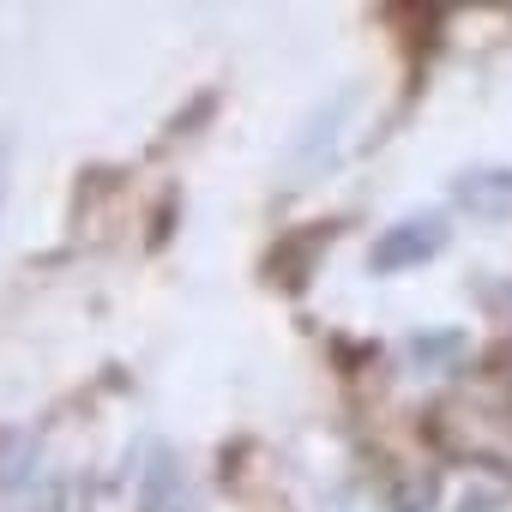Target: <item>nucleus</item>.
<instances>
[{"instance_id": "nucleus-2", "label": "nucleus", "mask_w": 512, "mask_h": 512, "mask_svg": "<svg viewBox=\"0 0 512 512\" xmlns=\"http://www.w3.org/2000/svg\"><path fill=\"white\" fill-rule=\"evenodd\" d=\"M446 217L440 211H422V217H398L392 229H380L374 235V247H368V266L380 272V278H392V272H410V266H428L434 253H446Z\"/></svg>"}, {"instance_id": "nucleus-4", "label": "nucleus", "mask_w": 512, "mask_h": 512, "mask_svg": "<svg viewBox=\"0 0 512 512\" xmlns=\"http://www.w3.org/2000/svg\"><path fill=\"white\" fill-rule=\"evenodd\" d=\"M452 205L470 211V217H482V223H506L512 217V169H500V163L464 169L452 181Z\"/></svg>"}, {"instance_id": "nucleus-3", "label": "nucleus", "mask_w": 512, "mask_h": 512, "mask_svg": "<svg viewBox=\"0 0 512 512\" xmlns=\"http://www.w3.org/2000/svg\"><path fill=\"white\" fill-rule=\"evenodd\" d=\"M133 506H139V512H199V494H193V482H187V464H181L169 446H151V452H145Z\"/></svg>"}, {"instance_id": "nucleus-1", "label": "nucleus", "mask_w": 512, "mask_h": 512, "mask_svg": "<svg viewBox=\"0 0 512 512\" xmlns=\"http://www.w3.org/2000/svg\"><path fill=\"white\" fill-rule=\"evenodd\" d=\"M356 91H338L326 109H314V121L296 133V145H290V187H308L314 175H326L332 163H338V145H344V127H350V115H356Z\"/></svg>"}, {"instance_id": "nucleus-5", "label": "nucleus", "mask_w": 512, "mask_h": 512, "mask_svg": "<svg viewBox=\"0 0 512 512\" xmlns=\"http://www.w3.org/2000/svg\"><path fill=\"white\" fill-rule=\"evenodd\" d=\"M404 356H410L416 374H446V368H458V362L470 356V338H464L458 326H434V332H416V338L404 344Z\"/></svg>"}, {"instance_id": "nucleus-7", "label": "nucleus", "mask_w": 512, "mask_h": 512, "mask_svg": "<svg viewBox=\"0 0 512 512\" xmlns=\"http://www.w3.org/2000/svg\"><path fill=\"white\" fill-rule=\"evenodd\" d=\"M0 211H7V145H0Z\"/></svg>"}, {"instance_id": "nucleus-6", "label": "nucleus", "mask_w": 512, "mask_h": 512, "mask_svg": "<svg viewBox=\"0 0 512 512\" xmlns=\"http://www.w3.org/2000/svg\"><path fill=\"white\" fill-rule=\"evenodd\" d=\"M386 500H392V512H434L440 476H434V470H398V476L386 482Z\"/></svg>"}]
</instances>
